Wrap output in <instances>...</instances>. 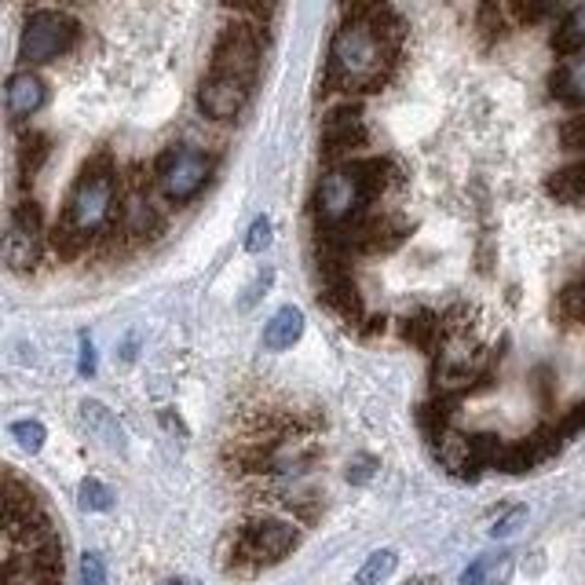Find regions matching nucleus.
<instances>
[{
    "instance_id": "nucleus-28",
    "label": "nucleus",
    "mask_w": 585,
    "mask_h": 585,
    "mask_svg": "<svg viewBox=\"0 0 585 585\" xmlns=\"http://www.w3.org/2000/svg\"><path fill=\"white\" fill-rule=\"evenodd\" d=\"M520 22H538L545 16H553V8L549 4H516V8H508Z\"/></svg>"
},
{
    "instance_id": "nucleus-29",
    "label": "nucleus",
    "mask_w": 585,
    "mask_h": 585,
    "mask_svg": "<svg viewBox=\"0 0 585 585\" xmlns=\"http://www.w3.org/2000/svg\"><path fill=\"white\" fill-rule=\"evenodd\" d=\"M78 370H81V377H92L95 373V347H92V341L84 337L81 333V355H78Z\"/></svg>"
},
{
    "instance_id": "nucleus-12",
    "label": "nucleus",
    "mask_w": 585,
    "mask_h": 585,
    "mask_svg": "<svg viewBox=\"0 0 585 585\" xmlns=\"http://www.w3.org/2000/svg\"><path fill=\"white\" fill-rule=\"evenodd\" d=\"M549 89L559 103L567 107H585V52L564 56V62L553 70Z\"/></svg>"
},
{
    "instance_id": "nucleus-8",
    "label": "nucleus",
    "mask_w": 585,
    "mask_h": 585,
    "mask_svg": "<svg viewBox=\"0 0 585 585\" xmlns=\"http://www.w3.org/2000/svg\"><path fill=\"white\" fill-rule=\"evenodd\" d=\"M256 67H260V41L249 27H228L220 33V41L213 48V67L220 73H234V78L256 81Z\"/></svg>"
},
{
    "instance_id": "nucleus-2",
    "label": "nucleus",
    "mask_w": 585,
    "mask_h": 585,
    "mask_svg": "<svg viewBox=\"0 0 585 585\" xmlns=\"http://www.w3.org/2000/svg\"><path fill=\"white\" fill-rule=\"evenodd\" d=\"M114 216H118V172L110 169L107 158L89 161L67 198V213H62L56 242L67 253H78V245L89 242L92 234L107 231Z\"/></svg>"
},
{
    "instance_id": "nucleus-1",
    "label": "nucleus",
    "mask_w": 585,
    "mask_h": 585,
    "mask_svg": "<svg viewBox=\"0 0 585 585\" xmlns=\"http://www.w3.org/2000/svg\"><path fill=\"white\" fill-rule=\"evenodd\" d=\"M400 19L392 8H347L341 30L330 44V89L341 92H373L389 78L395 41H400Z\"/></svg>"
},
{
    "instance_id": "nucleus-27",
    "label": "nucleus",
    "mask_w": 585,
    "mask_h": 585,
    "mask_svg": "<svg viewBox=\"0 0 585 585\" xmlns=\"http://www.w3.org/2000/svg\"><path fill=\"white\" fill-rule=\"evenodd\" d=\"M428 333H440V322H432L428 315L425 319H414V322H406V337H414L417 344H432L428 341Z\"/></svg>"
},
{
    "instance_id": "nucleus-32",
    "label": "nucleus",
    "mask_w": 585,
    "mask_h": 585,
    "mask_svg": "<svg viewBox=\"0 0 585 585\" xmlns=\"http://www.w3.org/2000/svg\"><path fill=\"white\" fill-rule=\"evenodd\" d=\"M370 476H373V462H370V457H359V462L347 468V480H352V483H366Z\"/></svg>"
},
{
    "instance_id": "nucleus-13",
    "label": "nucleus",
    "mask_w": 585,
    "mask_h": 585,
    "mask_svg": "<svg viewBox=\"0 0 585 585\" xmlns=\"http://www.w3.org/2000/svg\"><path fill=\"white\" fill-rule=\"evenodd\" d=\"M301 337H304V311L293 307V304L279 307L264 326V347L268 352H285V347H293Z\"/></svg>"
},
{
    "instance_id": "nucleus-10",
    "label": "nucleus",
    "mask_w": 585,
    "mask_h": 585,
    "mask_svg": "<svg viewBox=\"0 0 585 585\" xmlns=\"http://www.w3.org/2000/svg\"><path fill=\"white\" fill-rule=\"evenodd\" d=\"M363 140H366V124L355 107L333 110V114L322 121V143H326V154H347Z\"/></svg>"
},
{
    "instance_id": "nucleus-3",
    "label": "nucleus",
    "mask_w": 585,
    "mask_h": 585,
    "mask_svg": "<svg viewBox=\"0 0 585 585\" xmlns=\"http://www.w3.org/2000/svg\"><path fill=\"white\" fill-rule=\"evenodd\" d=\"M384 172H389V161H381V158L341 161V165H333L315 186L319 223H326L333 234V231H344L363 220L370 198L381 191L384 180H389Z\"/></svg>"
},
{
    "instance_id": "nucleus-23",
    "label": "nucleus",
    "mask_w": 585,
    "mask_h": 585,
    "mask_svg": "<svg viewBox=\"0 0 585 585\" xmlns=\"http://www.w3.org/2000/svg\"><path fill=\"white\" fill-rule=\"evenodd\" d=\"M268 245H271V220L256 216L253 228L245 231V253H264Z\"/></svg>"
},
{
    "instance_id": "nucleus-31",
    "label": "nucleus",
    "mask_w": 585,
    "mask_h": 585,
    "mask_svg": "<svg viewBox=\"0 0 585 585\" xmlns=\"http://www.w3.org/2000/svg\"><path fill=\"white\" fill-rule=\"evenodd\" d=\"M487 571H491L487 559H476V564H472L462 575V585H483V582H487Z\"/></svg>"
},
{
    "instance_id": "nucleus-19",
    "label": "nucleus",
    "mask_w": 585,
    "mask_h": 585,
    "mask_svg": "<svg viewBox=\"0 0 585 585\" xmlns=\"http://www.w3.org/2000/svg\"><path fill=\"white\" fill-rule=\"evenodd\" d=\"M395 564H400V559H395V553H392V549H377V553H370L366 564L359 567V585H381V582L389 578L392 571H395Z\"/></svg>"
},
{
    "instance_id": "nucleus-4",
    "label": "nucleus",
    "mask_w": 585,
    "mask_h": 585,
    "mask_svg": "<svg viewBox=\"0 0 585 585\" xmlns=\"http://www.w3.org/2000/svg\"><path fill=\"white\" fill-rule=\"evenodd\" d=\"M209 176H213V158H209L205 151H194V147H169L154 165L158 191L172 205L191 202V198L205 186Z\"/></svg>"
},
{
    "instance_id": "nucleus-7",
    "label": "nucleus",
    "mask_w": 585,
    "mask_h": 585,
    "mask_svg": "<svg viewBox=\"0 0 585 585\" xmlns=\"http://www.w3.org/2000/svg\"><path fill=\"white\" fill-rule=\"evenodd\" d=\"M249 89H253V81L234 78V73L209 70L202 89H198V107H202L205 118L231 121V118H239L242 107L249 103Z\"/></svg>"
},
{
    "instance_id": "nucleus-9",
    "label": "nucleus",
    "mask_w": 585,
    "mask_h": 585,
    "mask_svg": "<svg viewBox=\"0 0 585 585\" xmlns=\"http://www.w3.org/2000/svg\"><path fill=\"white\" fill-rule=\"evenodd\" d=\"M296 545V531L282 520H264V524H253L245 527L242 542H239V553L253 564H275L285 553Z\"/></svg>"
},
{
    "instance_id": "nucleus-11",
    "label": "nucleus",
    "mask_w": 585,
    "mask_h": 585,
    "mask_svg": "<svg viewBox=\"0 0 585 585\" xmlns=\"http://www.w3.org/2000/svg\"><path fill=\"white\" fill-rule=\"evenodd\" d=\"M44 99H48V89H44V81L37 78V73L30 70H22L16 73V78L8 81V114L11 118H33L37 110L44 107Z\"/></svg>"
},
{
    "instance_id": "nucleus-26",
    "label": "nucleus",
    "mask_w": 585,
    "mask_h": 585,
    "mask_svg": "<svg viewBox=\"0 0 585 585\" xmlns=\"http://www.w3.org/2000/svg\"><path fill=\"white\" fill-rule=\"evenodd\" d=\"M527 520V508L524 505H516V508H508V516H502L497 524L491 527V538H508L513 531H520V524Z\"/></svg>"
},
{
    "instance_id": "nucleus-5",
    "label": "nucleus",
    "mask_w": 585,
    "mask_h": 585,
    "mask_svg": "<svg viewBox=\"0 0 585 585\" xmlns=\"http://www.w3.org/2000/svg\"><path fill=\"white\" fill-rule=\"evenodd\" d=\"M73 41H78V22H73L67 11L56 8H37L33 16L22 27V41H19V59L33 67V62H48L59 59L62 52H70Z\"/></svg>"
},
{
    "instance_id": "nucleus-18",
    "label": "nucleus",
    "mask_w": 585,
    "mask_h": 585,
    "mask_svg": "<svg viewBox=\"0 0 585 585\" xmlns=\"http://www.w3.org/2000/svg\"><path fill=\"white\" fill-rule=\"evenodd\" d=\"M553 48L564 56L585 52V4H578L575 11H567L564 16V22H559V30L553 37Z\"/></svg>"
},
{
    "instance_id": "nucleus-22",
    "label": "nucleus",
    "mask_w": 585,
    "mask_h": 585,
    "mask_svg": "<svg viewBox=\"0 0 585 585\" xmlns=\"http://www.w3.org/2000/svg\"><path fill=\"white\" fill-rule=\"evenodd\" d=\"M11 435H16L22 451H30V454H37L44 446V425L41 421H16V425H11Z\"/></svg>"
},
{
    "instance_id": "nucleus-25",
    "label": "nucleus",
    "mask_w": 585,
    "mask_h": 585,
    "mask_svg": "<svg viewBox=\"0 0 585 585\" xmlns=\"http://www.w3.org/2000/svg\"><path fill=\"white\" fill-rule=\"evenodd\" d=\"M81 585H107V564L99 553L81 556Z\"/></svg>"
},
{
    "instance_id": "nucleus-16",
    "label": "nucleus",
    "mask_w": 585,
    "mask_h": 585,
    "mask_svg": "<svg viewBox=\"0 0 585 585\" xmlns=\"http://www.w3.org/2000/svg\"><path fill=\"white\" fill-rule=\"evenodd\" d=\"M326 304L337 311V315H344L347 322H355L359 315H363V301H359V293H355V282L341 275V271H333L330 268V279H326Z\"/></svg>"
},
{
    "instance_id": "nucleus-30",
    "label": "nucleus",
    "mask_w": 585,
    "mask_h": 585,
    "mask_svg": "<svg viewBox=\"0 0 585 585\" xmlns=\"http://www.w3.org/2000/svg\"><path fill=\"white\" fill-rule=\"evenodd\" d=\"M271 279H275V275H271V271H268V275H260L253 285H249V290H245V301H242V311H249V307H253V304L260 301V296H264L260 290H268V285H271Z\"/></svg>"
},
{
    "instance_id": "nucleus-14",
    "label": "nucleus",
    "mask_w": 585,
    "mask_h": 585,
    "mask_svg": "<svg viewBox=\"0 0 585 585\" xmlns=\"http://www.w3.org/2000/svg\"><path fill=\"white\" fill-rule=\"evenodd\" d=\"M118 220H121L124 234H132V239H147V234H154L158 213H154V205H151V198H147L143 186H132V194L124 198Z\"/></svg>"
},
{
    "instance_id": "nucleus-17",
    "label": "nucleus",
    "mask_w": 585,
    "mask_h": 585,
    "mask_svg": "<svg viewBox=\"0 0 585 585\" xmlns=\"http://www.w3.org/2000/svg\"><path fill=\"white\" fill-rule=\"evenodd\" d=\"M81 417H84V425H89V432L95 435V440H103L110 451H121V446H124V432L118 425V417L110 414L103 403L89 400L81 406Z\"/></svg>"
},
{
    "instance_id": "nucleus-15",
    "label": "nucleus",
    "mask_w": 585,
    "mask_h": 585,
    "mask_svg": "<svg viewBox=\"0 0 585 585\" xmlns=\"http://www.w3.org/2000/svg\"><path fill=\"white\" fill-rule=\"evenodd\" d=\"M545 186H549V194L556 198V202L585 209V161H575V165L556 169Z\"/></svg>"
},
{
    "instance_id": "nucleus-6",
    "label": "nucleus",
    "mask_w": 585,
    "mask_h": 585,
    "mask_svg": "<svg viewBox=\"0 0 585 585\" xmlns=\"http://www.w3.org/2000/svg\"><path fill=\"white\" fill-rule=\"evenodd\" d=\"M41 234H44L41 209L33 202H22L11 213L8 239H4V260L11 271H30L37 264V256H41Z\"/></svg>"
},
{
    "instance_id": "nucleus-34",
    "label": "nucleus",
    "mask_w": 585,
    "mask_h": 585,
    "mask_svg": "<svg viewBox=\"0 0 585 585\" xmlns=\"http://www.w3.org/2000/svg\"><path fill=\"white\" fill-rule=\"evenodd\" d=\"M165 585H183V582H165Z\"/></svg>"
},
{
    "instance_id": "nucleus-24",
    "label": "nucleus",
    "mask_w": 585,
    "mask_h": 585,
    "mask_svg": "<svg viewBox=\"0 0 585 585\" xmlns=\"http://www.w3.org/2000/svg\"><path fill=\"white\" fill-rule=\"evenodd\" d=\"M559 143L571 147V151H585V114L567 118L559 124Z\"/></svg>"
},
{
    "instance_id": "nucleus-20",
    "label": "nucleus",
    "mask_w": 585,
    "mask_h": 585,
    "mask_svg": "<svg viewBox=\"0 0 585 585\" xmlns=\"http://www.w3.org/2000/svg\"><path fill=\"white\" fill-rule=\"evenodd\" d=\"M78 505L84 513H107V508H114V491L99 480H84L78 491Z\"/></svg>"
},
{
    "instance_id": "nucleus-33",
    "label": "nucleus",
    "mask_w": 585,
    "mask_h": 585,
    "mask_svg": "<svg viewBox=\"0 0 585 585\" xmlns=\"http://www.w3.org/2000/svg\"><path fill=\"white\" fill-rule=\"evenodd\" d=\"M582 425H585V406H578V414H571V417H567L564 432H578Z\"/></svg>"
},
{
    "instance_id": "nucleus-21",
    "label": "nucleus",
    "mask_w": 585,
    "mask_h": 585,
    "mask_svg": "<svg viewBox=\"0 0 585 585\" xmlns=\"http://www.w3.org/2000/svg\"><path fill=\"white\" fill-rule=\"evenodd\" d=\"M48 158V140L44 135H22V147H19V165H22V176L33 180V172L41 169V161Z\"/></svg>"
}]
</instances>
